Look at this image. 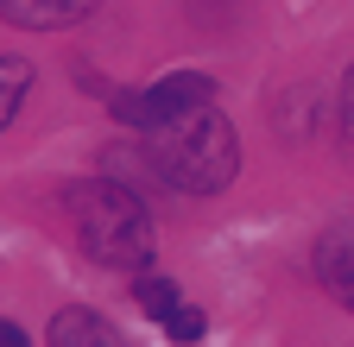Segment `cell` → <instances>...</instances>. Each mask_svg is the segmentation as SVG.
I'll return each mask as SVG.
<instances>
[{
    "label": "cell",
    "mask_w": 354,
    "mask_h": 347,
    "mask_svg": "<svg viewBox=\"0 0 354 347\" xmlns=\"http://www.w3.org/2000/svg\"><path fill=\"white\" fill-rule=\"evenodd\" d=\"M146 158H152L158 184L184 190V196H215V190H228L234 170H241V139H234L228 114H221L215 101H203L190 114L152 126L146 133Z\"/></svg>",
    "instance_id": "6da1fadb"
},
{
    "label": "cell",
    "mask_w": 354,
    "mask_h": 347,
    "mask_svg": "<svg viewBox=\"0 0 354 347\" xmlns=\"http://www.w3.org/2000/svg\"><path fill=\"white\" fill-rule=\"evenodd\" d=\"M317 284L342 303V310H354V221H342V228H329L323 240H317Z\"/></svg>",
    "instance_id": "277c9868"
},
{
    "label": "cell",
    "mask_w": 354,
    "mask_h": 347,
    "mask_svg": "<svg viewBox=\"0 0 354 347\" xmlns=\"http://www.w3.org/2000/svg\"><path fill=\"white\" fill-rule=\"evenodd\" d=\"M102 0H0V19H13L26 32H64L76 19H88Z\"/></svg>",
    "instance_id": "5b68a950"
},
{
    "label": "cell",
    "mask_w": 354,
    "mask_h": 347,
    "mask_svg": "<svg viewBox=\"0 0 354 347\" xmlns=\"http://www.w3.org/2000/svg\"><path fill=\"white\" fill-rule=\"evenodd\" d=\"M26 89H32V63H26V57H0V133L19 120Z\"/></svg>",
    "instance_id": "52a82bcc"
},
{
    "label": "cell",
    "mask_w": 354,
    "mask_h": 347,
    "mask_svg": "<svg viewBox=\"0 0 354 347\" xmlns=\"http://www.w3.org/2000/svg\"><path fill=\"white\" fill-rule=\"evenodd\" d=\"M51 347H127V341H120V328H114L108 316H95V310H64V316L51 322Z\"/></svg>",
    "instance_id": "8992f818"
},
{
    "label": "cell",
    "mask_w": 354,
    "mask_h": 347,
    "mask_svg": "<svg viewBox=\"0 0 354 347\" xmlns=\"http://www.w3.org/2000/svg\"><path fill=\"white\" fill-rule=\"evenodd\" d=\"M215 95V82L203 76V70H171V76H158L152 89H120L108 108H114V120H127V126H165V120H177V114H190V108H203Z\"/></svg>",
    "instance_id": "3957f363"
},
{
    "label": "cell",
    "mask_w": 354,
    "mask_h": 347,
    "mask_svg": "<svg viewBox=\"0 0 354 347\" xmlns=\"http://www.w3.org/2000/svg\"><path fill=\"white\" fill-rule=\"evenodd\" d=\"M70 228H76L82 252L102 259V266H127V272L152 266V215L120 177L76 184L70 190Z\"/></svg>",
    "instance_id": "7a4b0ae2"
},
{
    "label": "cell",
    "mask_w": 354,
    "mask_h": 347,
    "mask_svg": "<svg viewBox=\"0 0 354 347\" xmlns=\"http://www.w3.org/2000/svg\"><path fill=\"white\" fill-rule=\"evenodd\" d=\"M0 347H32V341H26V328H19V322H0Z\"/></svg>",
    "instance_id": "8fae6325"
},
{
    "label": "cell",
    "mask_w": 354,
    "mask_h": 347,
    "mask_svg": "<svg viewBox=\"0 0 354 347\" xmlns=\"http://www.w3.org/2000/svg\"><path fill=\"white\" fill-rule=\"evenodd\" d=\"M133 297H140V310H146L152 322H165V316H177V310H184V303H177V284H171V278H152V272H140Z\"/></svg>",
    "instance_id": "ba28073f"
},
{
    "label": "cell",
    "mask_w": 354,
    "mask_h": 347,
    "mask_svg": "<svg viewBox=\"0 0 354 347\" xmlns=\"http://www.w3.org/2000/svg\"><path fill=\"white\" fill-rule=\"evenodd\" d=\"M203 310H177V316H165V335L177 341V347H190V341H203Z\"/></svg>",
    "instance_id": "9c48e42d"
},
{
    "label": "cell",
    "mask_w": 354,
    "mask_h": 347,
    "mask_svg": "<svg viewBox=\"0 0 354 347\" xmlns=\"http://www.w3.org/2000/svg\"><path fill=\"white\" fill-rule=\"evenodd\" d=\"M342 139H348V152H354V70H348V82H342Z\"/></svg>",
    "instance_id": "30bf717a"
}]
</instances>
